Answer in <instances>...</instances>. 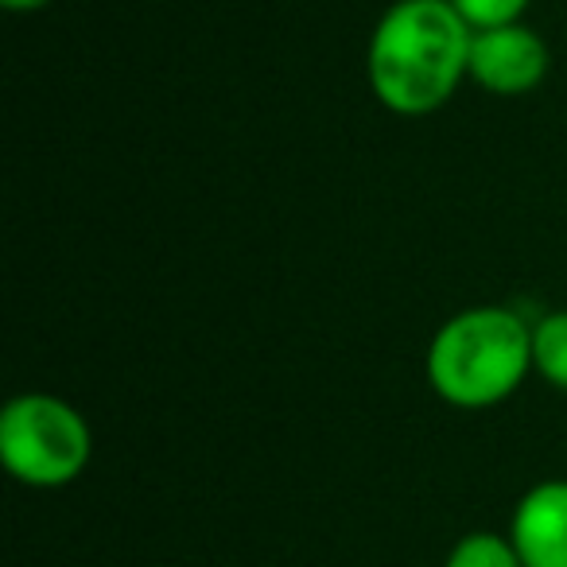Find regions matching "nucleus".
<instances>
[{
	"label": "nucleus",
	"instance_id": "6",
	"mask_svg": "<svg viewBox=\"0 0 567 567\" xmlns=\"http://www.w3.org/2000/svg\"><path fill=\"white\" fill-rule=\"evenodd\" d=\"M533 370L567 393V311H551L533 327Z\"/></svg>",
	"mask_w": 567,
	"mask_h": 567
},
{
	"label": "nucleus",
	"instance_id": "5",
	"mask_svg": "<svg viewBox=\"0 0 567 567\" xmlns=\"http://www.w3.org/2000/svg\"><path fill=\"white\" fill-rule=\"evenodd\" d=\"M505 536L525 567H567V478L536 482L520 494Z\"/></svg>",
	"mask_w": 567,
	"mask_h": 567
},
{
	"label": "nucleus",
	"instance_id": "9",
	"mask_svg": "<svg viewBox=\"0 0 567 567\" xmlns=\"http://www.w3.org/2000/svg\"><path fill=\"white\" fill-rule=\"evenodd\" d=\"M9 12H40V9H48L51 0H0Z\"/></svg>",
	"mask_w": 567,
	"mask_h": 567
},
{
	"label": "nucleus",
	"instance_id": "7",
	"mask_svg": "<svg viewBox=\"0 0 567 567\" xmlns=\"http://www.w3.org/2000/svg\"><path fill=\"white\" fill-rule=\"evenodd\" d=\"M443 567H525V564H520L509 536L478 528V533L458 536L455 548L447 551V564Z\"/></svg>",
	"mask_w": 567,
	"mask_h": 567
},
{
	"label": "nucleus",
	"instance_id": "4",
	"mask_svg": "<svg viewBox=\"0 0 567 567\" xmlns=\"http://www.w3.org/2000/svg\"><path fill=\"white\" fill-rule=\"evenodd\" d=\"M548 74V48L544 40L525 24L489 28L474 32L471 43V79L486 94L497 97H520L536 90Z\"/></svg>",
	"mask_w": 567,
	"mask_h": 567
},
{
	"label": "nucleus",
	"instance_id": "1",
	"mask_svg": "<svg viewBox=\"0 0 567 567\" xmlns=\"http://www.w3.org/2000/svg\"><path fill=\"white\" fill-rule=\"evenodd\" d=\"M474 28L451 0H396L365 51L370 90L396 117H427L471 79Z\"/></svg>",
	"mask_w": 567,
	"mask_h": 567
},
{
	"label": "nucleus",
	"instance_id": "8",
	"mask_svg": "<svg viewBox=\"0 0 567 567\" xmlns=\"http://www.w3.org/2000/svg\"><path fill=\"white\" fill-rule=\"evenodd\" d=\"M455 12L474 28V32H489V28H509L520 24L533 0H451Z\"/></svg>",
	"mask_w": 567,
	"mask_h": 567
},
{
	"label": "nucleus",
	"instance_id": "2",
	"mask_svg": "<svg viewBox=\"0 0 567 567\" xmlns=\"http://www.w3.org/2000/svg\"><path fill=\"white\" fill-rule=\"evenodd\" d=\"M533 370V327L513 308H466L435 331L427 385L451 409L482 412L509 401Z\"/></svg>",
	"mask_w": 567,
	"mask_h": 567
},
{
	"label": "nucleus",
	"instance_id": "3",
	"mask_svg": "<svg viewBox=\"0 0 567 567\" xmlns=\"http://www.w3.org/2000/svg\"><path fill=\"white\" fill-rule=\"evenodd\" d=\"M94 455V432L71 401L20 393L0 412V463L32 489L71 486Z\"/></svg>",
	"mask_w": 567,
	"mask_h": 567
}]
</instances>
